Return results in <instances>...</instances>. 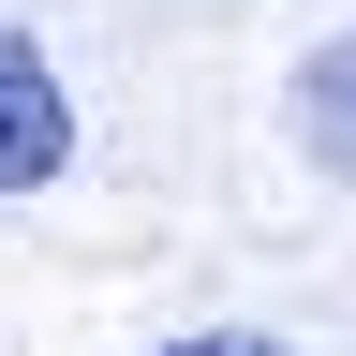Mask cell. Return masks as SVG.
<instances>
[{"label": "cell", "instance_id": "obj_3", "mask_svg": "<svg viewBox=\"0 0 356 356\" xmlns=\"http://www.w3.org/2000/svg\"><path fill=\"white\" fill-rule=\"evenodd\" d=\"M149 356H297V341H267V327H178V341H149Z\"/></svg>", "mask_w": 356, "mask_h": 356}, {"label": "cell", "instance_id": "obj_1", "mask_svg": "<svg viewBox=\"0 0 356 356\" xmlns=\"http://www.w3.org/2000/svg\"><path fill=\"white\" fill-rule=\"evenodd\" d=\"M74 163V89H60V60L0 15V208L15 193H44V178Z\"/></svg>", "mask_w": 356, "mask_h": 356}, {"label": "cell", "instance_id": "obj_2", "mask_svg": "<svg viewBox=\"0 0 356 356\" xmlns=\"http://www.w3.org/2000/svg\"><path fill=\"white\" fill-rule=\"evenodd\" d=\"M282 104H297V149H312V163H327L341 193H356V30H341V44H312Z\"/></svg>", "mask_w": 356, "mask_h": 356}]
</instances>
